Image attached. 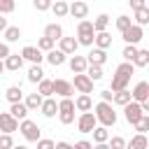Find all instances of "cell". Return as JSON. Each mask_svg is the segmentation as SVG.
<instances>
[{
  "instance_id": "obj_23",
  "label": "cell",
  "mask_w": 149,
  "mask_h": 149,
  "mask_svg": "<svg viewBox=\"0 0 149 149\" xmlns=\"http://www.w3.org/2000/svg\"><path fill=\"white\" fill-rule=\"evenodd\" d=\"M93 44H95V49H109L112 47V35L105 30V33H95V40H93Z\"/></svg>"
},
{
  "instance_id": "obj_45",
  "label": "cell",
  "mask_w": 149,
  "mask_h": 149,
  "mask_svg": "<svg viewBox=\"0 0 149 149\" xmlns=\"http://www.w3.org/2000/svg\"><path fill=\"white\" fill-rule=\"evenodd\" d=\"M12 147H14L12 135H0V149H12Z\"/></svg>"
},
{
  "instance_id": "obj_26",
  "label": "cell",
  "mask_w": 149,
  "mask_h": 149,
  "mask_svg": "<svg viewBox=\"0 0 149 149\" xmlns=\"http://www.w3.org/2000/svg\"><path fill=\"white\" fill-rule=\"evenodd\" d=\"M44 58H47V63H49V65H54V68H58V65H63V63H65V54H61L58 49H51Z\"/></svg>"
},
{
  "instance_id": "obj_41",
  "label": "cell",
  "mask_w": 149,
  "mask_h": 149,
  "mask_svg": "<svg viewBox=\"0 0 149 149\" xmlns=\"http://www.w3.org/2000/svg\"><path fill=\"white\" fill-rule=\"evenodd\" d=\"M130 23H133V21H130V19H128L126 14H121V16H116V28H119V33H123V30H126V28H128Z\"/></svg>"
},
{
  "instance_id": "obj_25",
  "label": "cell",
  "mask_w": 149,
  "mask_h": 149,
  "mask_svg": "<svg viewBox=\"0 0 149 149\" xmlns=\"http://www.w3.org/2000/svg\"><path fill=\"white\" fill-rule=\"evenodd\" d=\"M5 98H7L12 105H16V102H23V91H21V86H9V88L5 91Z\"/></svg>"
},
{
  "instance_id": "obj_55",
  "label": "cell",
  "mask_w": 149,
  "mask_h": 149,
  "mask_svg": "<svg viewBox=\"0 0 149 149\" xmlns=\"http://www.w3.org/2000/svg\"><path fill=\"white\" fill-rule=\"evenodd\" d=\"M2 72H5V63L0 61V74H2Z\"/></svg>"
},
{
  "instance_id": "obj_40",
  "label": "cell",
  "mask_w": 149,
  "mask_h": 149,
  "mask_svg": "<svg viewBox=\"0 0 149 149\" xmlns=\"http://www.w3.org/2000/svg\"><path fill=\"white\" fill-rule=\"evenodd\" d=\"M14 7H16L14 0H0V16H2V14H12Z\"/></svg>"
},
{
  "instance_id": "obj_11",
  "label": "cell",
  "mask_w": 149,
  "mask_h": 149,
  "mask_svg": "<svg viewBox=\"0 0 149 149\" xmlns=\"http://www.w3.org/2000/svg\"><path fill=\"white\" fill-rule=\"evenodd\" d=\"M14 130H19V121H14L9 116V112H0V133L2 135H12Z\"/></svg>"
},
{
  "instance_id": "obj_1",
  "label": "cell",
  "mask_w": 149,
  "mask_h": 149,
  "mask_svg": "<svg viewBox=\"0 0 149 149\" xmlns=\"http://www.w3.org/2000/svg\"><path fill=\"white\" fill-rule=\"evenodd\" d=\"M133 74H135L133 63H121V65H116L114 77H112V86H109V91H112V93L126 91V88H128V84H130V77H133Z\"/></svg>"
},
{
  "instance_id": "obj_13",
  "label": "cell",
  "mask_w": 149,
  "mask_h": 149,
  "mask_svg": "<svg viewBox=\"0 0 149 149\" xmlns=\"http://www.w3.org/2000/svg\"><path fill=\"white\" fill-rule=\"evenodd\" d=\"M51 88H54V93H56V95H61V98H70V95L74 93L72 84H70V81H65V79H54V81H51Z\"/></svg>"
},
{
  "instance_id": "obj_15",
  "label": "cell",
  "mask_w": 149,
  "mask_h": 149,
  "mask_svg": "<svg viewBox=\"0 0 149 149\" xmlns=\"http://www.w3.org/2000/svg\"><path fill=\"white\" fill-rule=\"evenodd\" d=\"M58 42H61L58 51H61V54H65V56H74V54H77V49H79V44H77V40H74V37H61Z\"/></svg>"
},
{
  "instance_id": "obj_38",
  "label": "cell",
  "mask_w": 149,
  "mask_h": 149,
  "mask_svg": "<svg viewBox=\"0 0 149 149\" xmlns=\"http://www.w3.org/2000/svg\"><path fill=\"white\" fill-rule=\"evenodd\" d=\"M121 56H123V63H133V58L137 56V47L126 44V47H123V51H121Z\"/></svg>"
},
{
  "instance_id": "obj_46",
  "label": "cell",
  "mask_w": 149,
  "mask_h": 149,
  "mask_svg": "<svg viewBox=\"0 0 149 149\" xmlns=\"http://www.w3.org/2000/svg\"><path fill=\"white\" fill-rule=\"evenodd\" d=\"M54 140H47V137H40L37 140V149H54Z\"/></svg>"
},
{
  "instance_id": "obj_49",
  "label": "cell",
  "mask_w": 149,
  "mask_h": 149,
  "mask_svg": "<svg viewBox=\"0 0 149 149\" xmlns=\"http://www.w3.org/2000/svg\"><path fill=\"white\" fill-rule=\"evenodd\" d=\"M72 149H93V144H91V142H86V140H79V142H74V144H72Z\"/></svg>"
},
{
  "instance_id": "obj_35",
  "label": "cell",
  "mask_w": 149,
  "mask_h": 149,
  "mask_svg": "<svg viewBox=\"0 0 149 149\" xmlns=\"http://www.w3.org/2000/svg\"><path fill=\"white\" fill-rule=\"evenodd\" d=\"M5 40H7V42H19V40H21V28H19V26H7Z\"/></svg>"
},
{
  "instance_id": "obj_2",
  "label": "cell",
  "mask_w": 149,
  "mask_h": 149,
  "mask_svg": "<svg viewBox=\"0 0 149 149\" xmlns=\"http://www.w3.org/2000/svg\"><path fill=\"white\" fill-rule=\"evenodd\" d=\"M93 116H95V121H98V123H102V128H109V126H114V123H116V112H114V107H112V105H107V102H98V105H95Z\"/></svg>"
},
{
  "instance_id": "obj_21",
  "label": "cell",
  "mask_w": 149,
  "mask_h": 149,
  "mask_svg": "<svg viewBox=\"0 0 149 149\" xmlns=\"http://www.w3.org/2000/svg\"><path fill=\"white\" fill-rule=\"evenodd\" d=\"M9 116L14 119V121H23V119H28V109H26V105L23 102H16V105H12L9 107Z\"/></svg>"
},
{
  "instance_id": "obj_36",
  "label": "cell",
  "mask_w": 149,
  "mask_h": 149,
  "mask_svg": "<svg viewBox=\"0 0 149 149\" xmlns=\"http://www.w3.org/2000/svg\"><path fill=\"white\" fill-rule=\"evenodd\" d=\"M84 74H86L91 81H100V79H102V68H100V65H88Z\"/></svg>"
},
{
  "instance_id": "obj_19",
  "label": "cell",
  "mask_w": 149,
  "mask_h": 149,
  "mask_svg": "<svg viewBox=\"0 0 149 149\" xmlns=\"http://www.w3.org/2000/svg\"><path fill=\"white\" fill-rule=\"evenodd\" d=\"M40 112H42L47 119H51V116H56V114H58V102H56L54 98H44V100H42Z\"/></svg>"
},
{
  "instance_id": "obj_10",
  "label": "cell",
  "mask_w": 149,
  "mask_h": 149,
  "mask_svg": "<svg viewBox=\"0 0 149 149\" xmlns=\"http://www.w3.org/2000/svg\"><path fill=\"white\" fill-rule=\"evenodd\" d=\"M72 84V88H77L81 95H88L91 91H93V81L86 77V74H74V81H70Z\"/></svg>"
},
{
  "instance_id": "obj_53",
  "label": "cell",
  "mask_w": 149,
  "mask_h": 149,
  "mask_svg": "<svg viewBox=\"0 0 149 149\" xmlns=\"http://www.w3.org/2000/svg\"><path fill=\"white\" fill-rule=\"evenodd\" d=\"M93 149H109V147H107V144H95Z\"/></svg>"
},
{
  "instance_id": "obj_8",
  "label": "cell",
  "mask_w": 149,
  "mask_h": 149,
  "mask_svg": "<svg viewBox=\"0 0 149 149\" xmlns=\"http://www.w3.org/2000/svg\"><path fill=\"white\" fill-rule=\"evenodd\" d=\"M130 100L142 105V102H149V84L147 81H137L135 88L130 91Z\"/></svg>"
},
{
  "instance_id": "obj_12",
  "label": "cell",
  "mask_w": 149,
  "mask_h": 149,
  "mask_svg": "<svg viewBox=\"0 0 149 149\" xmlns=\"http://www.w3.org/2000/svg\"><path fill=\"white\" fill-rule=\"evenodd\" d=\"M21 58H23V61H30L33 65H40V63L44 61V56H42V51H40L37 47H30V44L21 49Z\"/></svg>"
},
{
  "instance_id": "obj_24",
  "label": "cell",
  "mask_w": 149,
  "mask_h": 149,
  "mask_svg": "<svg viewBox=\"0 0 149 149\" xmlns=\"http://www.w3.org/2000/svg\"><path fill=\"white\" fill-rule=\"evenodd\" d=\"M74 109L77 112H91L93 109V100H91V95H77V100H74Z\"/></svg>"
},
{
  "instance_id": "obj_39",
  "label": "cell",
  "mask_w": 149,
  "mask_h": 149,
  "mask_svg": "<svg viewBox=\"0 0 149 149\" xmlns=\"http://www.w3.org/2000/svg\"><path fill=\"white\" fill-rule=\"evenodd\" d=\"M107 147H109V149H123V147H126V140H123L121 135H114V137L107 140Z\"/></svg>"
},
{
  "instance_id": "obj_14",
  "label": "cell",
  "mask_w": 149,
  "mask_h": 149,
  "mask_svg": "<svg viewBox=\"0 0 149 149\" xmlns=\"http://www.w3.org/2000/svg\"><path fill=\"white\" fill-rule=\"evenodd\" d=\"M68 14H72V16L79 19V21H84V19L88 16V5L81 2V0H74L72 5H68Z\"/></svg>"
},
{
  "instance_id": "obj_31",
  "label": "cell",
  "mask_w": 149,
  "mask_h": 149,
  "mask_svg": "<svg viewBox=\"0 0 149 149\" xmlns=\"http://www.w3.org/2000/svg\"><path fill=\"white\" fill-rule=\"evenodd\" d=\"M91 23H93V30H95V33H105L107 26H109V16H107V14H98V19L91 21Z\"/></svg>"
},
{
  "instance_id": "obj_18",
  "label": "cell",
  "mask_w": 149,
  "mask_h": 149,
  "mask_svg": "<svg viewBox=\"0 0 149 149\" xmlns=\"http://www.w3.org/2000/svg\"><path fill=\"white\" fill-rule=\"evenodd\" d=\"M86 68H88V63H86V58L84 56H70V70L74 72V74H84L86 72Z\"/></svg>"
},
{
  "instance_id": "obj_5",
  "label": "cell",
  "mask_w": 149,
  "mask_h": 149,
  "mask_svg": "<svg viewBox=\"0 0 149 149\" xmlns=\"http://www.w3.org/2000/svg\"><path fill=\"white\" fill-rule=\"evenodd\" d=\"M19 130H21V135L28 140V142H37L40 140V126L35 123V121H30V119H23L21 123H19Z\"/></svg>"
},
{
  "instance_id": "obj_28",
  "label": "cell",
  "mask_w": 149,
  "mask_h": 149,
  "mask_svg": "<svg viewBox=\"0 0 149 149\" xmlns=\"http://www.w3.org/2000/svg\"><path fill=\"white\" fill-rule=\"evenodd\" d=\"M123 149H147V135H133Z\"/></svg>"
},
{
  "instance_id": "obj_33",
  "label": "cell",
  "mask_w": 149,
  "mask_h": 149,
  "mask_svg": "<svg viewBox=\"0 0 149 149\" xmlns=\"http://www.w3.org/2000/svg\"><path fill=\"white\" fill-rule=\"evenodd\" d=\"M35 93H40L42 98H51L54 95V88H51V79H42L40 84H37V91Z\"/></svg>"
},
{
  "instance_id": "obj_4",
  "label": "cell",
  "mask_w": 149,
  "mask_h": 149,
  "mask_svg": "<svg viewBox=\"0 0 149 149\" xmlns=\"http://www.w3.org/2000/svg\"><path fill=\"white\" fill-rule=\"evenodd\" d=\"M58 119L63 126H70L74 121V100L72 98H61L58 100Z\"/></svg>"
},
{
  "instance_id": "obj_44",
  "label": "cell",
  "mask_w": 149,
  "mask_h": 149,
  "mask_svg": "<svg viewBox=\"0 0 149 149\" xmlns=\"http://www.w3.org/2000/svg\"><path fill=\"white\" fill-rule=\"evenodd\" d=\"M135 130H137V135H144V133L149 130V116H142V119H140V123L135 126Z\"/></svg>"
},
{
  "instance_id": "obj_48",
  "label": "cell",
  "mask_w": 149,
  "mask_h": 149,
  "mask_svg": "<svg viewBox=\"0 0 149 149\" xmlns=\"http://www.w3.org/2000/svg\"><path fill=\"white\" fill-rule=\"evenodd\" d=\"M112 95H114V93H112L109 88H107V91H100V98H102L100 102H107V105H112Z\"/></svg>"
},
{
  "instance_id": "obj_7",
  "label": "cell",
  "mask_w": 149,
  "mask_h": 149,
  "mask_svg": "<svg viewBox=\"0 0 149 149\" xmlns=\"http://www.w3.org/2000/svg\"><path fill=\"white\" fill-rule=\"evenodd\" d=\"M123 116H126V121H128L130 126H137V123H140V119H142V116H147V114H142L140 105L130 100V102L123 107Z\"/></svg>"
},
{
  "instance_id": "obj_51",
  "label": "cell",
  "mask_w": 149,
  "mask_h": 149,
  "mask_svg": "<svg viewBox=\"0 0 149 149\" xmlns=\"http://www.w3.org/2000/svg\"><path fill=\"white\" fill-rule=\"evenodd\" d=\"M54 149H72V144H68V142H56Z\"/></svg>"
},
{
  "instance_id": "obj_17",
  "label": "cell",
  "mask_w": 149,
  "mask_h": 149,
  "mask_svg": "<svg viewBox=\"0 0 149 149\" xmlns=\"http://www.w3.org/2000/svg\"><path fill=\"white\" fill-rule=\"evenodd\" d=\"M2 63H5V70H9V72H19V70L23 68V58H21L19 54H9Z\"/></svg>"
},
{
  "instance_id": "obj_37",
  "label": "cell",
  "mask_w": 149,
  "mask_h": 149,
  "mask_svg": "<svg viewBox=\"0 0 149 149\" xmlns=\"http://www.w3.org/2000/svg\"><path fill=\"white\" fill-rule=\"evenodd\" d=\"M112 102H116V105L126 107V105L130 102V91L126 88V91H119V93H114V95H112Z\"/></svg>"
},
{
  "instance_id": "obj_20",
  "label": "cell",
  "mask_w": 149,
  "mask_h": 149,
  "mask_svg": "<svg viewBox=\"0 0 149 149\" xmlns=\"http://www.w3.org/2000/svg\"><path fill=\"white\" fill-rule=\"evenodd\" d=\"M42 100H44V98H42L40 93H28V95H26V100H23V105H26V109H28V112H35V109H40V107H42Z\"/></svg>"
},
{
  "instance_id": "obj_56",
  "label": "cell",
  "mask_w": 149,
  "mask_h": 149,
  "mask_svg": "<svg viewBox=\"0 0 149 149\" xmlns=\"http://www.w3.org/2000/svg\"><path fill=\"white\" fill-rule=\"evenodd\" d=\"M0 135H2V133H0Z\"/></svg>"
},
{
  "instance_id": "obj_42",
  "label": "cell",
  "mask_w": 149,
  "mask_h": 149,
  "mask_svg": "<svg viewBox=\"0 0 149 149\" xmlns=\"http://www.w3.org/2000/svg\"><path fill=\"white\" fill-rule=\"evenodd\" d=\"M37 49L49 54V51L54 49V42H51V40H47V37H40V40H37Z\"/></svg>"
},
{
  "instance_id": "obj_52",
  "label": "cell",
  "mask_w": 149,
  "mask_h": 149,
  "mask_svg": "<svg viewBox=\"0 0 149 149\" xmlns=\"http://www.w3.org/2000/svg\"><path fill=\"white\" fill-rule=\"evenodd\" d=\"M0 30H7V19L0 16Z\"/></svg>"
},
{
  "instance_id": "obj_32",
  "label": "cell",
  "mask_w": 149,
  "mask_h": 149,
  "mask_svg": "<svg viewBox=\"0 0 149 149\" xmlns=\"http://www.w3.org/2000/svg\"><path fill=\"white\" fill-rule=\"evenodd\" d=\"M147 68L149 65V51L147 49H137V56L133 58V68Z\"/></svg>"
},
{
  "instance_id": "obj_43",
  "label": "cell",
  "mask_w": 149,
  "mask_h": 149,
  "mask_svg": "<svg viewBox=\"0 0 149 149\" xmlns=\"http://www.w3.org/2000/svg\"><path fill=\"white\" fill-rule=\"evenodd\" d=\"M33 7L37 12H47V9H51V0H33Z\"/></svg>"
},
{
  "instance_id": "obj_6",
  "label": "cell",
  "mask_w": 149,
  "mask_h": 149,
  "mask_svg": "<svg viewBox=\"0 0 149 149\" xmlns=\"http://www.w3.org/2000/svg\"><path fill=\"white\" fill-rule=\"evenodd\" d=\"M121 37H123V42L126 44H133V47H137V42L144 37V30L140 28V26H135V23H130L123 33H121Z\"/></svg>"
},
{
  "instance_id": "obj_29",
  "label": "cell",
  "mask_w": 149,
  "mask_h": 149,
  "mask_svg": "<svg viewBox=\"0 0 149 149\" xmlns=\"http://www.w3.org/2000/svg\"><path fill=\"white\" fill-rule=\"evenodd\" d=\"M44 79V70L40 68V65H30V70H28V81L30 84H40Z\"/></svg>"
},
{
  "instance_id": "obj_30",
  "label": "cell",
  "mask_w": 149,
  "mask_h": 149,
  "mask_svg": "<svg viewBox=\"0 0 149 149\" xmlns=\"http://www.w3.org/2000/svg\"><path fill=\"white\" fill-rule=\"evenodd\" d=\"M149 23V7H140V9H135V26H147Z\"/></svg>"
},
{
  "instance_id": "obj_27",
  "label": "cell",
  "mask_w": 149,
  "mask_h": 149,
  "mask_svg": "<svg viewBox=\"0 0 149 149\" xmlns=\"http://www.w3.org/2000/svg\"><path fill=\"white\" fill-rule=\"evenodd\" d=\"M91 133H93V140H95V144H107V140H109V130H107V128H102V126H95Z\"/></svg>"
},
{
  "instance_id": "obj_34",
  "label": "cell",
  "mask_w": 149,
  "mask_h": 149,
  "mask_svg": "<svg viewBox=\"0 0 149 149\" xmlns=\"http://www.w3.org/2000/svg\"><path fill=\"white\" fill-rule=\"evenodd\" d=\"M51 12H54L58 19L68 16V2H65V0H56V2H51Z\"/></svg>"
},
{
  "instance_id": "obj_9",
  "label": "cell",
  "mask_w": 149,
  "mask_h": 149,
  "mask_svg": "<svg viewBox=\"0 0 149 149\" xmlns=\"http://www.w3.org/2000/svg\"><path fill=\"white\" fill-rule=\"evenodd\" d=\"M95 126H98V121H95L93 112H84V114H79V119H77V128H79V133H91Z\"/></svg>"
},
{
  "instance_id": "obj_22",
  "label": "cell",
  "mask_w": 149,
  "mask_h": 149,
  "mask_svg": "<svg viewBox=\"0 0 149 149\" xmlns=\"http://www.w3.org/2000/svg\"><path fill=\"white\" fill-rule=\"evenodd\" d=\"M44 37H47V40H51V42L56 44V40H61V37H63V28H61L58 23H49V26L44 28Z\"/></svg>"
},
{
  "instance_id": "obj_54",
  "label": "cell",
  "mask_w": 149,
  "mask_h": 149,
  "mask_svg": "<svg viewBox=\"0 0 149 149\" xmlns=\"http://www.w3.org/2000/svg\"><path fill=\"white\" fill-rule=\"evenodd\" d=\"M12 149H28V147H23V144H14Z\"/></svg>"
},
{
  "instance_id": "obj_50",
  "label": "cell",
  "mask_w": 149,
  "mask_h": 149,
  "mask_svg": "<svg viewBox=\"0 0 149 149\" xmlns=\"http://www.w3.org/2000/svg\"><path fill=\"white\" fill-rule=\"evenodd\" d=\"M130 7L133 9H140V7H147V2L144 0H130Z\"/></svg>"
},
{
  "instance_id": "obj_3",
  "label": "cell",
  "mask_w": 149,
  "mask_h": 149,
  "mask_svg": "<svg viewBox=\"0 0 149 149\" xmlns=\"http://www.w3.org/2000/svg\"><path fill=\"white\" fill-rule=\"evenodd\" d=\"M93 40H95V30H93V23L91 21H79L77 26V44H84V47H93Z\"/></svg>"
},
{
  "instance_id": "obj_16",
  "label": "cell",
  "mask_w": 149,
  "mask_h": 149,
  "mask_svg": "<svg viewBox=\"0 0 149 149\" xmlns=\"http://www.w3.org/2000/svg\"><path fill=\"white\" fill-rule=\"evenodd\" d=\"M84 58H86V63H88V65H100V68H102V63L107 61V54H105L102 49H95V47H93Z\"/></svg>"
},
{
  "instance_id": "obj_47",
  "label": "cell",
  "mask_w": 149,
  "mask_h": 149,
  "mask_svg": "<svg viewBox=\"0 0 149 149\" xmlns=\"http://www.w3.org/2000/svg\"><path fill=\"white\" fill-rule=\"evenodd\" d=\"M9 54H12V51H9V44H7V42H0V61H5Z\"/></svg>"
}]
</instances>
